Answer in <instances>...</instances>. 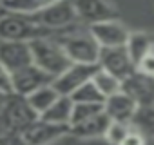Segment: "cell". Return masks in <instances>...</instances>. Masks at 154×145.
<instances>
[{"label": "cell", "instance_id": "obj_20", "mask_svg": "<svg viewBox=\"0 0 154 145\" xmlns=\"http://www.w3.org/2000/svg\"><path fill=\"white\" fill-rule=\"evenodd\" d=\"M91 82H93V84L96 85V89L102 93L103 100H105L107 96L118 93L120 87H122V80H118L116 76L111 75V72H107V71H103V69H100V67H98V71L93 75Z\"/></svg>", "mask_w": 154, "mask_h": 145}, {"label": "cell", "instance_id": "obj_22", "mask_svg": "<svg viewBox=\"0 0 154 145\" xmlns=\"http://www.w3.org/2000/svg\"><path fill=\"white\" fill-rule=\"evenodd\" d=\"M103 111V103H80V102H72V111H71V120H69V127L80 123L98 113Z\"/></svg>", "mask_w": 154, "mask_h": 145}, {"label": "cell", "instance_id": "obj_16", "mask_svg": "<svg viewBox=\"0 0 154 145\" xmlns=\"http://www.w3.org/2000/svg\"><path fill=\"white\" fill-rule=\"evenodd\" d=\"M107 125H109V116L102 111L80 123L71 125V132L76 134L78 138H94V136H103Z\"/></svg>", "mask_w": 154, "mask_h": 145}, {"label": "cell", "instance_id": "obj_5", "mask_svg": "<svg viewBox=\"0 0 154 145\" xmlns=\"http://www.w3.org/2000/svg\"><path fill=\"white\" fill-rule=\"evenodd\" d=\"M27 17L49 31L65 29L67 26L78 20V17L74 13V8H72V0H58V2H54L33 15H27Z\"/></svg>", "mask_w": 154, "mask_h": 145}, {"label": "cell", "instance_id": "obj_1", "mask_svg": "<svg viewBox=\"0 0 154 145\" xmlns=\"http://www.w3.org/2000/svg\"><path fill=\"white\" fill-rule=\"evenodd\" d=\"M29 49H31L33 65H36L38 69L47 72L51 78L58 76L60 72L65 71L67 65L71 63V60L67 58V54L62 49V45L56 40H51V36L31 40L29 42Z\"/></svg>", "mask_w": 154, "mask_h": 145}, {"label": "cell", "instance_id": "obj_3", "mask_svg": "<svg viewBox=\"0 0 154 145\" xmlns=\"http://www.w3.org/2000/svg\"><path fill=\"white\" fill-rule=\"evenodd\" d=\"M51 31L33 22L27 15L11 13L8 17H0V40L9 42H31L36 38H47Z\"/></svg>", "mask_w": 154, "mask_h": 145}, {"label": "cell", "instance_id": "obj_11", "mask_svg": "<svg viewBox=\"0 0 154 145\" xmlns=\"http://www.w3.org/2000/svg\"><path fill=\"white\" fill-rule=\"evenodd\" d=\"M72 8L78 20L87 22L89 26L118 18L116 9L107 0H72Z\"/></svg>", "mask_w": 154, "mask_h": 145}, {"label": "cell", "instance_id": "obj_25", "mask_svg": "<svg viewBox=\"0 0 154 145\" xmlns=\"http://www.w3.org/2000/svg\"><path fill=\"white\" fill-rule=\"evenodd\" d=\"M0 93L4 94H11L13 87H11V72L0 63Z\"/></svg>", "mask_w": 154, "mask_h": 145}, {"label": "cell", "instance_id": "obj_18", "mask_svg": "<svg viewBox=\"0 0 154 145\" xmlns=\"http://www.w3.org/2000/svg\"><path fill=\"white\" fill-rule=\"evenodd\" d=\"M60 94L51 87V84L49 85H44V87H38L36 91H33L31 94H27L26 96V100H27V103H29V107L40 116L56 98H58Z\"/></svg>", "mask_w": 154, "mask_h": 145}, {"label": "cell", "instance_id": "obj_17", "mask_svg": "<svg viewBox=\"0 0 154 145\" xmlns=\"http://www.w3.org/2000/svg\"><path fill=\"white\" fill-rule=\"evenodd\" d=\"M71 111H72V100L69 96H58L38 118L51 123H58V125H69Z\"/></svg>", "mask_w": 154, "mask_h": 145}, {"label": "cell", "instance_id": "obj_8", "mask_svg": "<svg viewBox=\"0 0 154 145\" xmlns=\"http://www.w3.org/2000/svg\"><path fill=\"white\" fill-rule=\"evenodd\" d=\"M98 67L111 72L118 80L127 78L131 72L136 71L132 60L127 54L125 45H116V47H100L98 53Z\"/></svg>", "mask_w": 154, "mask_h": 145}, {"label": "cell", "instance_id": "obj_19", "mask_svg": "<svg viewBox=\"0 0 154 145\" xmlns=\"http://www.w3.org/2000/svg\"><path fill=\"white\" fill-rule=\"evenodd\" d=\"M58 0H2L4 9L9 13H20V15H33Z\"/></svg>", "mask_w": 154, "mask_h": 145}, {"label": "cell", "instance_id": "obj_13", "mask_svg": "<svg viewBox=\"0 0 154 145\" xmlns=\"http://www.w3.org/2000/svg\"><path fill=\"white\" fill-rule=\"evenodd\" d=\"M0 63L9 72L18 71L26 65L33 63L29 42H9L0 40Z\"/></svg>", "mask_w": 154, "mask_h": 145}, {"label": "cell", "instance_id": "obj_2", "mask_svg": "<svg viewBox=\"0 0 154 145\" xmlns=\"http://www.w3.org/2000/svg\"><path fill=\"white\" fill-rule=\"evenodd\" d=\"M36 118L38 114L29 107L27 100L11 93L8 94L2 109H0V131L11 136L22 134V131L29 127Z\"/></svg>", "mask_w": 154, "mask_h": 145}, {"label": "cell", "instance_id": "obj_4", "mask_svg": "<svg viewBox=\"0 0 154 145\" xmlns=\"http://www.w3.org/2000/svg\"><path fill=\"white\" fill-rule=\"evenodd\" d=\"M65 51L67 58L76 63H96L100 45L94 42L91 33H71L56 40Z\"/></svg>", "mask_w": 154, "mask_h": 145}, {"label": "cell", "instance_id": "obj_15", "mask_svg": "<svg viewBox=\"0 0 154 145\" xmlns=\"http://www.w3.org/2000/svg\"><path fill=\"white\" fill-rule=\"evenodd\" d=\"M125 49H127V54L129 58L132 60L134 67L136 63L149 53H152V36L145 31H134V33H129L127 36V42H125Z\"/></svg>", "mask_w": 154, "mask_h": 145}, {"label": "cell", "instance_id": "obj_21", "mask_svg": "<svg viewBox=\"0 0 154 145\" xmlns=\"http://www.w3.org/2000/svg\"><path fill=\"white\" fill-rule=\"evenodd\" d=\"M69 98L72 102H80V103H103V96L102 93L96 89V85L89 80L85 84H82L78 89H74Z\"/></svg>", "mask_w": 154, "mask_h": 145}, {"label": "cell", "instance_id": "obj_10", "mask_svg": "<svg viewBox=\"0 0 154 145\" xmlns=\"http://www.w3.org/2000/svg\"><path fill=\"white\" fill-rule=\"evenodd\" d=\"M51 82H53V78L47 75V72H44L42 69H38L33 63L11 72V87H13V93L18 94V96H24V98L27 94H31L33 91H36L38 87L49 85Z\"/></svg>", "mask_w": 154, "mask_h": 145}, {"label": "cell", "instance_id": "obj_7", "mask_svg": "<svg viewBox=\"0 0 154 145\" xmlns=\"http://www.w3.org/2000/svg\"><path fill=\"white\" fill-rule=\"evenodd\" d=\"M71 132L69 125H58L45 122L42 118H36L29 127H26L20 134V140L24 145H51Z\"/></svg>", "mask_w": 154, "mask_h": 145}, {"label": "cell", "instance_id": "obj_6", "mask_svg": "<svg viewBox=\"0 0 154 145\" xmlns=\"http://www.w3.org/2000/svg\"><path fill=\"white\" fill-rule=\"evenodd\" d=\"M96 71H98V63H76V62H71L65 71H62L58 76L53 78L51 87L60 96H69L82 84L89 82Z\"/></svg>", "mask_w": 154, "mask_h": 145}, {"label": "cell", "instance_id": "obj_26", "mask_svg": "<svg viewBox=\"0 0 154 145\" xmlns=\"http://www.w3.org/2000/svg\"><path fill=\"white\" fill-rule=\"evenodd\" d=\"M120 145H145V140H143V136H141L140 132H136V131L131 129Z\"/></svg>", "mask_w": 154, "mask_h": 145}, {"label": "cell", "instance_id": "obj_23", "mask_svg": "<svg viewBox=\"0 0 154 145\" xmlns=\"http://www.w3.org/2000/svg\"><path fill=\"white\" fill-rule=\"evenodd\" d=\"M129 131H131L129 123H125V122H114V120H109V125H107V129H105L103 136L107 138V141H109V143H112V145H120V143L123 141V138L127 136V132H129Z\"/></svg>", "mask_w": 154, "mask_h": 145}, {"label": "cell", "instance_id": "obj_9", "mask_svg": "<svg viewBox=\"0 0 154 145\" xmlns=\"http://www.w3.org/2000/svg\"><path fill=\"white\" fill-rule=\"evenodd\" d=\"M120 91L125 93L129 98H132L140 109H150L154 100V80L149 75L134 71L122 80Z\"/></svg>", "mask_w": 154, "mask_h": 145}, {"label": "cell", "instance_id": "obj_14", "mask_svg": "<svg viewBox=\"0 0 154 145\" xmlns=\"http://www.w3.org/2000/svg\"><path fill=\"white\" fill-rule=\"evenodd\" d=\"M138 109L140 107L136 105V102L122 91H118L103 100V113L109 116V120H114V122L129 123L138 114Z\"/></svg>", "mask_w": 154, "mask_h": 145}, {"label": "cell", "instance_id": "obj_24", "mask_svg": "<svg viewBox=\"0 0 154 145\" xmlns=\"http://www.w3.org/2000/svg\"><path fill=\"white\" fill-rule=\"evenodd\" d=\"M136 71L143 72V75L152 76V75H154V53L145 54V56H143V58L136 63Z\"/></svg>", "mask_w": 154, "mask_h": 145}, {"label": "cell", "instance_id": "obj_27", "mask_svg": "<svg viewBox=\"0 0 154 145\" xmlns=\"http://www.w3.org/2000/svg\"><path fill=\"white\" fill-rule=\"evenodd\" d=\"M6 98H8V94L0 93V109H2V105H4V102H6Z\"/></svg>", "mask_w": 154, "mask_h": 145}, {"label": "cell", "instance_id": "obj_12", "mask_svg": "<svg viewBox=\"0 0 154 145\" xmlns=\"http://www.w3.org/2000/svg\"><path fill=\"white\" fill-rule=\"evenodd\" d=\"M89 33L94 38V42L100 47H116V45H125L129 29L116 18V20H105L89 26Z\"/></svg>", "mask_w": 154, "mask_h": 145}]
</instances>
